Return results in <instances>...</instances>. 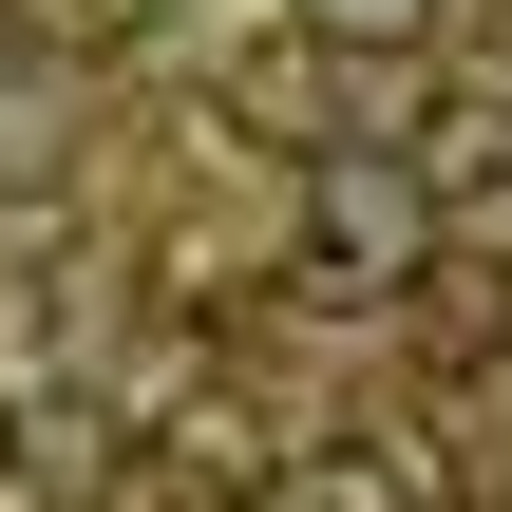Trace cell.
I'll list each match as a JSON object with an SVG mask.
<instances>
[{"label": "cell", "mask_w": 512, "mask_h": 512, "mask_svg": "<svg viewBox=\"0 0 512 512\" xmlns=\"http://www.w3.org/2000/svg\"><path fill=\"white\" fill-rule=\"evenodd\" d=\"M437 266V171L418 152H323L304 171V285L323 304H399Z\"/></svg>", "instance_id": "obj_1"}, {"label": "cell", "mask_w": 512, "mask_h": 512, "mask_svg": "<svg viewBox=\"0 0 512 512\" xmlns=\"http://www.w3.org/2000/svg\"><path fill=\"white\" fill-rule=\"evenodd\" d=\"M285 456H304V437H285L266 399H228V380H209V399H171V418H133L152 512H266V494H285Z\"/></svg>", "instance_id": "obj_2"}, {"label": "cell", "mask_w": 512, "mask_h": 512, "mask_svg": "<svg viewBox=\"0 0 512 512\" xmlns=\"http://www.w3.org/2000/svg\"><path fill=\"white\" fill-rule=\"evenodd\" d=\"M133 437H95V399H0V494H95Z\"/></svg>", "instance_id": "obj_3"}, {"label": "cell", "mask_w": 512, "mask_h": 512, "mask_svg": "<svg viewBox=\"0 0 512 512\" xmlns=\"http://www.w3.org/2000/svg\"><path fill=\"white\" fill-rule=\"evenodd\" d=\"M285 512H437L418 437H342V456H285Z\"/></svg>", "instance_id": "obj_4"}, {"label": "cell", "mask_w": 512, "mask_h": 512, "mask_svg": "<svg viewBox=\"0 0 512 512\" xmlns=\"http://www.w3.org/2000/svg\"><path fill=\"white\" fill-rule=\"evenodd\" d=\"M228 95H247V133H285V152H323V114H304V95H323V38H285V57H247Z\"/></svg>", "instance_id": "obj_5"}, {"label": "cell", "mask_w": 512, "mask_h": 512, "mask_svg": "<svg viewBox=\"0 0 512 512\" xmlns=\"http://www.w3.org/2000/svg\"><path fill=\"white\" fill-rule=\"evenodd\" d=\"M323 57H399V38H437V0H285Z\"/></svg>", "instance_id": "obj_6"}]
</instances>
